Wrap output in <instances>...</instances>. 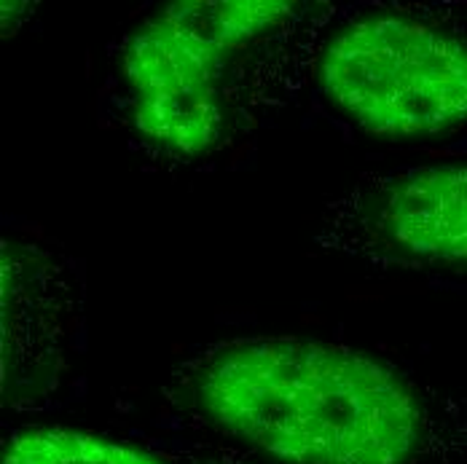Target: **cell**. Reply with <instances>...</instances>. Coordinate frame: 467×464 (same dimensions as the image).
I'll use <instances>...</instances> for the list:
<instances>
[{
	"label": "cell",
	"instance_id": "cell-2",
	"mask_svg": "<svg viewBox=\"0 0 467 464\" xmlns=\"http://www.w3.org/2000/svg\"><path fill=\"white\" fill-rule=\"evenodd\" d=\"M191 395L210 424L282 464H406L421 443L414 389L338 344H221L193 366Z\"/></svg>",
	"mask_w": 467,
	"mask_h": 464
},
{
	"label": "cell",
	"instance_id": "cell-1",
	"mask_svg": "<svg viewBox=\"0 0 467 464\" xmlns=\"http://www.w3.org/2000/svg\"><path fill=\"white\" fill-rule=\"evenodd\" d=\"M327 19L330 5L290 0L164 5L121 59L138 132L181 156L232 145L304 89Z\"/></svg>",
	"mask_w": 467,
	"mask_h": 464
},
{
	"label": "cell",
	"instance_id": "cell-4",
	"mask_svg": "<svg viewBox=\"0 0 467 464\" xmlns=\"http://www.w3.org/2000/svg\"><path fill=\"white\" fill-rule=\"evenodd\" d=\"M315 242L371 263L467 266V164L360 178L327 204Z\"/></svg>",
	"mask_w": 467,
	"mask_h": 464
},
{
	"label": "cell",
	"instance_id": "cell-3",
	"mask_svg": "<svg viewBox=\"0 0 467 464\" xmlns=\"http://www.w3.org/2000/svg\"><path fill=\"white\" fill-rule=\"evenodd\" d=\"M323 92L368 135L417 138L467 121V44L406 16H368L320 54Z\"/></svg>",
	"mask_w": 467,
	"mask_h": 464
},
{
	"label": "cell",
	"instance_id": "cell-5",
	"mask_svg": "<svg viewBox=\"0 0 467 464\" xmlns=\"http://www.w3.org/2000/svg\"><path fill=\"white\" fill-rule=\"evenodd\" d=\"M3 464H164L135 446L76 429H30L16 435Z\"/></svg>",
	"mask_w": 467,
	"mask_h": 464
}]
</instances>
